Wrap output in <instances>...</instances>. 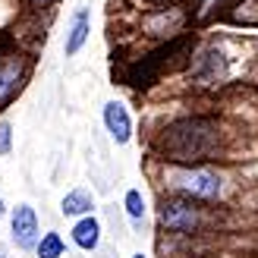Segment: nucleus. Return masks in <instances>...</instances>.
Here are the masks:
<instances>
[{"mask_svg": "<svg viewBox=\"0 0 258 258\" xmlns=\"http://www.w3.org/2000/svg\"><path fill=\"white\" fill-rule=\"evenodd\" d=\"M255 158V136L239 120L217 110H189L161 123L148 136V158L164 164H205V161H242Z\"/></svg>", "mask_w": 258, "mask_h": 258, "instance_id": "1", "label": "nucleus"}, {"mask_svg": "<svg viewBox=\"0 0 258 258\" xmlns=\"http://www.w3.org/2000/svg\"><path fill=\"white\" fill-rule=\"evenodd\" d=\"M255 41L249 35H208V38H196L192 50L183 63V82L196 95H217L224 88L236 85V79L246 67L255 60Z\"/></svg>", "mask_w": 258, "mask_h": 258, "instance_id": "2", "label": "nucleus"}, {"mask_svg": "<svg viewBox=\"0 0 258 258\" xmlns=\"http://www.w3.org/2000/svg\"><path fill=\"white\" fill-rule=\"evenodd\" d=\"M148 176L158 192L164 196H183L202 205H217V208H233L242 179L233 164L224 161H205V164H164L148 158Z\"/></svg>", "mask_w": 258, "mask_h": 258, "instance_id": "3", "label": "nucleus"}, {"mask_svg": "<svg viewBox=\"0 0 258 258\" xmlns=\"http://www.w3.org/2000/svg\"><path fill=\"white\" fill-rule=\"evenodd\" d=\"M230 208H217V205H202L183 196H164L158 192V202H154V224H158V233L167 239H202L211 236L224 227V217Z\"/></svg>", "mask_w": 258, "mask_h": 258, "instance_id": "4", "label": "nucleus"}, {"mask_svg": "<svg viewBox=\"0 0 258 258\" xmlns=\"http://www.w3.org/2000/svg\"><path fill=\"white\" fill-rule=\"evenodd\" d=\"M136 4V0H133ZM199 25L192 19V10L186 0H173V4H158V7H145V4H136L133 10V25L129 32L139 44H164V41H173L179 35H189L196 32Z\"/></svg>", "mask_w": 258, "mask_h": 258, "instance_id": "5", "label": "nucleus"}, {"mask_svg": "<svg viewBox=\"0 0 258 258\" xmlns=\"http://www.w3.org/2000/svg\"><path fill=\"white\" fill-rule=\"evenodd\" d=\"M35 70V54L19 44H10L0 50V113L16 104V98L25 92Z\"/></svg>", "mask_w": 258, "mask_h": 258, "instance_id": "6", "label": "nucleus"}, {"mask_svg": "<svg viewBox=\"0 0 258 258\" xmlns=\"http://www.w3.org/2000/svg\"><path fill=\"white\" fill-rule=\"evenodd\" d=\"M10 217V242L19 252H32L38 236H41V221H38V211L32 208L29 202H19L16 208L7 211Z\"/></svg>", "mask_w": 258, "mask_h": 258, "instance_id": "7", "label": "nucleus"}, {"mask_svg": "<svg viewBox=\"0 0 258 258\" xmlns=\"http://www.w3.org/2000/svg\"><path fill=\"white\" fill-rule=\"evenodd\" d=\"M101 123H104V129H107V136H110V142L113 145H129L133 142V136H136V123H133V113H129V107L123 104V101H107L104 107H101Z\"/></svg>", "mask_w": 258, "mask_h": 258, "instance_id": "8", "label": "nucleus"}, {"mask_svg": "<svg viewBox=\"0 0 258 258\" xmlns=\"http://www.w3.org/2000/svg\"><path fill=\"white\" fill-rule=\"evenodd\" d=\"M88 38H92V10L85 4L73 10V16L67 22V38H63V54L67 57H79L82 47L88 44Z\"/></svg>", "mask_w": 258, "mask_h": 258, "instance_id": "9", "label": "nucleus"}, {"mask_svg": "<svg viewBox=\"0 0 258 258\" xmlns=\"http://www.w3.org/2000/svg\"><path fill=\"white\" fill-rule=\"evenodd\" d=\"M70 242L79 252H88L95 255L101 249V242H104V227L95 214H85V217H76L73 227H70Z\"/></svg>", "mask_w": 258, "mask_h": 258, "instance_id": "10", "label": "nucleus"}, {"mask_svg": "<svg viewBox=\"0 0 258 258\" xmlns=\"http://www.w3.org/2000/svg\"><path fill=\"white\" fill-rule=\"evenodd\" d=\"M95 208H98V199H95V192L85 189V186H76V189H70L67 196L60 199V214L67 217V221H76V217H85V214H95Z\"/></svg>", "mask_w": 258, "mask_h": 258, "instance_id": "11", "label": "nucleus"}, {"mask_svg": "<svg viewBox=\"0 0 258 258\" xmlns=\"http://www.w3.org/2000/svg\"><path fill=\"white\" fill-rule=\"evenodd\" d=\"M217 22L224 25H236V29H258V0H233Z\"/></svg>", "mask_w": 258, "mask_h": 258, "instance_id": "12", "label": "nucleus"}, {"mask_svg": "<svg viewBox=\"0 0 258 258\" xmlns=\"http://www.w3.org/2000/svg\"><path fill=\"white\" fill-rule=\"evenodd\" d=\"M123 214L133 233H142L148 227V202H145V192L142 189H126L123 192Z\"/></svg>", "mask_w": 258, "mask_h": 258, "instance_id": "13", "label": "nucleus"}, {"mask_svg": "<svg viewBox=\"0 0 258 258\" xmlns=\"http://www.w3.org/2000/svg\"><path fill=\"white\" fill-rule=\"evenodd\" d=\"M186 4L192 10L196 25H208V22H217V16H221L233 0H186Z\"/></svg>", "mask_w": 258, "mask_h": 258, "instance_id": "14", "label": "nucleus"}, {"mask_svg": "<svg viewBox=\"0 0 258 258\" xmlns=\"http://www.w3.org/2000/svg\"><path fill=\"white\" fill-rule=\"evenodd\" d=\"M32 255L35 258H63L67 255V239H63V233H57V230H44V233L38 236Z\"/></svg>", "mask_w": 258, "mask_h": 258, "instance_id": "15", "label": "nucleus"}, {"mask_svg": "<svg viewBox=\"0 0 258 258\" xmlns=\"http://www.w3.org/2000/svg\"><path fill=\"white\" fill-rule=\"evenodd\" d=\"M19 16H22V4H19V0H0V32H4V35L16 25Z\"/></svg>", "mask_w": 258, "mask_h": 258, "instance_id": "16", "label": "nucleus"}, {"mask_svg": "<svg viewBox=\"0 0 258 258\" xmlns=\"http://www.w3.org/2000/svg\"><path fill=\"white\" fill-rule=\"evenodd\" d=\"M19 4H22L25 13H38V16L44 13V16H50V13H54L63 0H19Z\"/></svg>", "mask_w": 258, "mask_h": 258, "instance_id": "17", "label": "nucleus"}, {"mask_svg": "<svg viewBox=\"0 0 258 258\" xmlns=\"http://www.w3.org/2000/svg\"><path fill=\"white\" fill-rule=\"evenodd\" d=\"M13 154V123L0 117V158Z\"/></svg>", "mask_w": 258, "mask_h": 258, "instance_id": "18", "label": "nucleus"}, {"mask_svg": "<svg viewBox=\"0 0 258 258\" xmlns=\"http://www.w3.org/2000/svg\"><path fill=\"white\" fill-rule=\"evenodd\" d=\"M136 4H145V7H158V4H173V0H136Z\"/></svg>", "mask_w": 258, "mask_h": 258, "instance_id": "19", "label": "nucleus"}, {"mask_svg": "<svg viewBox=\"0 0 258 258\" xmlns=\"http://www.w3.org/2000/svg\"><path fill=\"white\" fill-rule=\"evenodd\" d=\"M7 211H10V208H7V202H4V196H0V221H4V217H7Z\"/></svg>", "mask_w": 258, "mask_h": 258, "instance_id": "20", "label": "nucleus"}, {"mask_svg": "<svg viewBox=\"0 0 258 258\" xmlns=\"http://www.w3.org/2000/svg\"><path fill=\"white\" fill-rule=\"evenodd\" d=\"M7 41H10V38H7L4 32H0V50H4V47H7Z\"/></svg>", "mask_w": 258, "mask_h": 258, "instance_id": "21", "label": "nucleus"}, {"mask_svg": "<svg viewBox=\"0 0 258 258\" xmlns=\"http://www.w3.org/2000/svg\"><path fill=\"white\" fill-rule=\"evenodd\" d=\"M0 258H10V252H7V246H0Z\"/></svg>", "mask_w": 258, "mask_h": 258, "instance_id": "22", "label": "nucleus"}, {"mask_svg": "<svg viewBox=\"0 0 258 258\" xmlns=\"http://www.w3.org/2000/svg\"><path fill=\"white\" fill-rule=\"evenodd\" d=\"M129 258H148L145 252H133V255H129Z\"/></svg>", "mask_w": 258, "mask_h": 258, "instance_id": "23", "label": "nucleus"}, {"mask_svg": "<svg viewBox=\"0 0 258 258\" xmlns=\"http://www.w3.org/2000/svg\"><path fill=\"white\" fill-rule=\"evenodd\" d=\"M176 258H196V255H176Z\"/></svg>", "mask_w": 258, "mask_h": 258, "instance_id": "24", "label": "nucleus"}]
</instances>
